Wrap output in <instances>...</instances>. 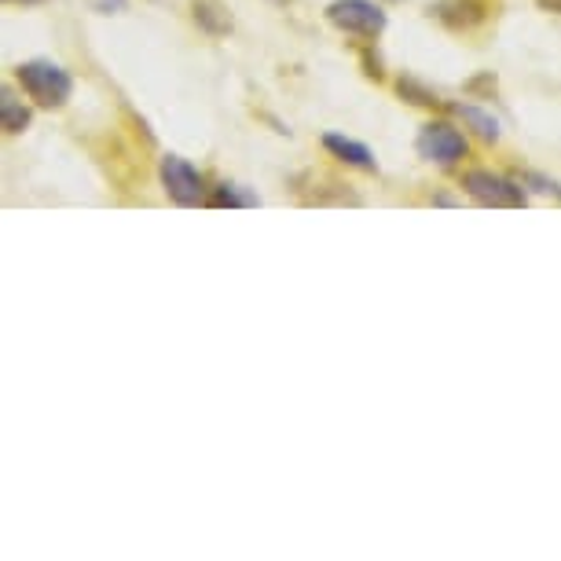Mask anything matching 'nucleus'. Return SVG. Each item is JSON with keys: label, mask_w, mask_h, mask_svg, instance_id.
<instances>
[{"label": "nucleus", "mask_w": 561, "mask_h": 561, "mask_svg": "<svg viewBox=\"0 0 561 561\" xmlns=\"http://www.w3.org/2000/svg\"><path fill=\"white\" fill-rule=\"evenodd\" d=\"M15 78H19V84H23L26 96L34 100L37 107H45V111L67 107V100L73 96V78H70V70H67V67H59V62H51V59L19 62Z\"/></svg>", "instance_id": "f257e3e1"}, {"label": "nucleus", "mask_w": 561, "mask_h": 561, "mask_svg": "<svg viewBox=\"0 0 561 561\" xmlns=\"http://www.w3.org/2000/svg\"><path fill=\"white\" fill-rule=\"evenodd\" d=\"M462 192L484 209H525L528 195L522 180H511L492 169H466L462 173Z\"/></svg>", "instance_id": "f03ea898"}, {"label": "nucleus", "mask_w": 561, "mask_h": 561, "mask_svg": "<svg viewBox=\"0 0 561 561\" xmlns=\"http://www.w3.org/2000/svg\"><path fill=\"white\" fill-rule=\"evenodd\" d=\"M327 23L348 37L375 41L386 34L389 15L378 0H331V4H327Z\"/></svg>", "instance_id": "7ed1b4c3"}, {"label": "nucleus", "mask_w": 561, "mask_h": 561, "mask_svg": "<svg viewBox=\"0 0 561 561\" xmlns=\"http://www.w3.org/2000/svg\"><path fill=\"white\" fill-rule=\"evenodd\" d=\"M415 154L422 162L451 169L470 154V140H466L451 122H426L415 136Z\"/></svg>", "instance_id": "20e7f679"}, {"label": "nucleus", "mask_w": 561, "mask_h": 561, "mask_svg": "<svg viewBox=\"0 0 561 561\" xmlns=\"http://www.w3.org/2000/svg\"><path fill=\"white\" fill-rule=\"evenodd\" d=\"M158 176H162V187H165V195L173 198L176 206H203L209 203L206 198V180L203 173L187 162V158H180V154H162V162H158Z\"/></svg>", "instance_id": "39448f33"}, {"label": "nucleus", "mask_w": 561, "mask_h": 561, "mask_svg": "<svg viewBox=\"0 0 561 561\" xmlns=\"http://www.w3.org/2000/svg\"><path fill=\"white\" fill-rule=\"evenodd\" d=\"M433 15L448 30H473L492 15V0H440Z\"/></svg>", "instance_id": "423d86ee"}, {"label": "nucleus", "mask_w": 561, "mask_h": 561, "mask_svg": "<svg viewBox=\"0 0 561 561\" xmlns=\"http://www.w3.org/2000/svg\"><path fill=\"white\" fill-rule=\"evenodd\" d=\"M323 147L337 158V162H345V165H353V169H364V173H378V158H375V151H370L367 144L353 140V136L327 133V136H323Z\"/></svg>", "instance_id": "0eeeda50"}, {"label": "nucleus", "mask_w": 561, "mask_h": 561, "mask_svg": "<svg viewBox=\"0 0 561 561\" xmlns=\"http://www.w3.org/2000/svg\"><path fill=\"white\" fill-rule=\"evenodd\" d=\"M459 118L470 125L473 133L481 136V140H489V144H495L503 136V125H500V118H495L492 111H484V107H473V103H455L451 107Z\"/></svg>", "instance_id": "6e6552de"}, {"label": "nucleus", "mask_w": 561, "mask_h": 561, "mask_svg": "<svg viewBox=\"0 0 561 561\" xmlns=\"http://www.w3.org/2000/svg\"><path fill=\"white\" fill-rule=\"evenodd\" d=\"M30 122H34V111H30L23 100H15L8 89L0 92V125H4V133H12V136L26 133Z\"/></svg>", "instance_id": "1a4fd4ad"}, {"label": "nucleus", "mask_w": 561, "mask_h": 561, "mask_svg": "<svg viewBox=\"0 0 561 561\" xmlns=\"http://www.w3.org/2000/svg\"><path fill=\"white\" fill-rule=\"evenodd\" d=\"M195 23L206 30V34H228L231 30V15L225 12L220 4H214V0H195Z\"/></svg>", "instance_id": "9d476101"}, {"label": "nucleus", "mask_w": 561, "mask_h": 561, "mask_svg": "<svg viewBox=\"0 0 561 561\" xmlns=\"http://www.w3.org/2000/svg\"><path fill=\"white\" fill-rule=\"evenodd\" d=\"M206 206H220V209H239V206H257V195H247L239 184H220L214 187Z\"/></svg>", "instance_id": "9b49d317"}, {"label": "nucleus", "mask_w": 561, "mask_h": 561, "mask_svg": "<svg viewBox=\"0 0 561 561\" xmlns=\"http://www.w3.org/2000/svg\"><path fill=\"white\" fill-rule=\"evenodd\" d=\"M397 92L404 96L408 103H415V107H437L440 96L433 89H426V84H419L415 78H400L397 81Z\"/></svg>", "instance_id": "f8f14e48"}, {"label": "nucleus", "mask_w": 561, "mask_h": 561, "mask_svg": "<svg viewBox=\"0 0 561 561\" xmlns=\"http://www.w3.org/2000/svg\"><path fill=\"white\" fill-rule=\"evenodd\" d=\"M92 4L100 8V12H125V8H129V0H92Z\"/></svg>", "instance_id": "ddd939ff"}, {"label": "nucleus", "mask_w": 561, "mask_h": 561, "mask_svg": "<svg viewBox=\"0 0 561 561\" xmlns=\"http://www.w3.org/2000/svg\"><path fill=\"white\" fill-rule=\"evenodd\" d=\"M364 67H367L370 78H382V62H378V59H370V51H364Z\"/></svg>", "instance_id": "4468645a"}, {"label": "nucleus", "mask_w": 561, "mask_h": 561, "mask_svg": "<svg viewBox=\"0 0 561 561\" xmlns=\"http://www.w3.org/2000/svg\"><path fill=\"white\" fill-rule=\"evenodd\" d=\"M539 8H547V12H561V0H536Z\"/></svg>", "instance_id": "2eb2a0df"}, {"label": "nucleus", "mask_w": 561, "mask_h": 561, "mask_svg": "<svg viewBox=\"0 0 561 561\" xmlns=\"http://www.w3.org/2000/svg\"><path fill=\"white\" fill-rule=\"evenodd\" d=\"M23 4H41V0H23Z\"/></svg>", "instance_id": "dca6fc26"}]
</instances>
